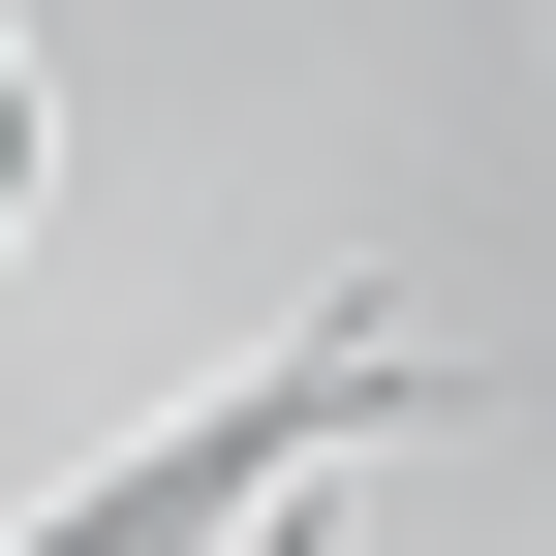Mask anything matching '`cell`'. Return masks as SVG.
<instances>
[{
	"mask_svg": "<svg viewBox=\"0 0 556 556\" xmlns=\"http://www.w3.org/2000/svg\"><path fill=\"white\" fill-rule=\"evenodd\" d=\"M0 217H31V93H0Z\"/></svg>",
	"mask_w": 556,
	"mask_h": 556,
	"instance_id": "cell-1",
	"label": "cell"
}]
</instances>
